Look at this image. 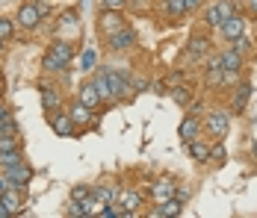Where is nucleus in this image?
Instances as JSON below:
<instances>
[{
    "label": "nucleus",
    "mask_w": 257,
    "mask_h": 218,
    "mask_svg": "<svg viewBox=\"0 0 257 218\" xmlns=\"http://www.w3.org/2000/svg\"><path fill=\"white\" fill-rule=\"evenodd\" d=\"M103 71H106V83H109V89H112V97H115V100H124V97L133 95V89H130V80L124 77V74L109 71V68H103Z\"/></svg>",
    "instance_id": "obj_6"
},
{
    "label": "nucleus",
    "mask_w": 257,
    "mask_h": 218,
    "mask_svg": "<svg viewBox=\"0 0 257 218\" xmlns=\"http://www.w3.org/2000/svg\"><path fill=\"white\" fill-rule=\"evenodd\" d=\"M36 6H39V12H42V18H45V15L51 12V6H48V3H36Z\"/></svg>",
    "instance_id": "obj_43"
},
{
    "label": "nucleus",
    "mask_w": 257,
    "mask_h": 218,
    "mask_svg": "<svg viewBox=\"0 0 257 218\" xmlns=\"http://www.w3.org/2000/svg\"><path fill=\"white\" fill-rule=\"evenodd\" d=\"M124 24V18H121V9H103V15L98 18V30H101V36H112V33H118Z\"/></svg>",
    "instance_id": "obj_4"
},
{
    "label": "nucleus",
    "mask_w": 257,
    "mask_h": 218,
    "mask_svg": "<svg viewBox=\"0 0 257 218\" xmlns=\"http://www.w3.org/2000/svg\"><path fill=\"white\" fill-rule=\"evenodd\" d=\"M0 218H9V212H6V206L0 203Z\"/></svg>",
    "instance_id": "obj_46"
},
{
    "label": "nucleus",
    "mask_w": 257,
    "mask_h": 218,
    "mask_svg": "<svg viewBox=\"0 0 257 218\" xmlns=\"http://www.w3.org/2000/svg\"><path fill=\"white\" fill-rule=\"evenodd\" d=\"M245 3H248V12H251V15H257V0H245Z\"/></svg>",
    "instance_id": "obj_45"
},
{
    "label": "nucleus",
    "mask_w": 257,
    "mask_h": 218,
    "mask_svg": "<svg viewBox=\"0 0 257 218\" xmlns=\"http://www.w3.org/2000/svg\"><path fill=\"white\" fill-rule=\"evenodd\" d=\"M207 50H210V42H207L204 36H195V39H192V45H189V59L201 56V53H207Z\"/></svg>",
    "instance_id": "obj_25"
},
{
    "label": "nucleus",
    "mask_w": 257,
    "mask_h": 218,
    "mask_svg": "<svg viewBox=\"0 0 257 218\" xmlns=\"http://www.w3.org/2000/svg\"><path fill=\"white\" fill-rule=\"evenodd\" d=\"M77 24V12H65L62 15V27H74Z\"/></svg>",
    "instance_id": "obj_39"
},
{
    "label": "nucleus",
    "mask_w": 257,
    "mask_h": 218,
    "mask_svg": "<svg viewBox=\"0 0 257 218\" xmlns=\"http://www.w3.org/2000/svg\"><path fill=\"white\" fill-rule=\"evenodd\" d=\"M71 121L77 124V127H89V124H95V109H89L86 103H71Z\"/></svg>",
    "instance_id": "obj_15"
},
{
    "label": "nucleus",
    "mask_w": 257,
    "mask_h": 218,
    "mask_svg": "<svg viewBox=\"0 0 257 218\" xmlns=\"http://www.w3.org/2000/svg\"><path fill=\"white\" fill-rule=\"evenodd\" d=\"M0 124H3V127H15V121H12V112H9L3 103H0Z\"/></svg>",
    "instance_id": "obj_34"
},
{
    "label": "nucleus",
    "mask_w": 257,
    "mask_h": 218,
    "mask_svg": "<svg viewBox=\"0 0 257 218\" xmlns=\"http://www.w3.org/2000/svg\"><path fill=\"white\" fill-rule=\"evenodd\" d=\"M145 86H148V80H145V77H136V80H130V89H133V92H142Z\"/></svg>",
    "instance_id": "obj_38"
},
{
    "label": "nucleus",
    "mask_w": 257,
    "mask_h": 218,
    "mask_svg": "<svg viewBox=\"0 0 257 218\" xmlns=\"http://www.w3.org/2000/svg\"><path fill=\"white\" fill-rule=\"evenodd\" d=\"M210 159H213V162H225V159H228V150H225V145H222V142L210 145Z\"/></svg>",
    "instance_id": "obj_28"
},
{
    "label": "nucleus",
    "mask_w": 257,
    "mask_h": 218,
    "mask_svg": "<svg viewBox=\"0 0 257 218\" xmlns=\"http://www.w3.org/2000/svg\"><path fill=\"white\" fill-rule=\"evenodd\" d=\"M89 194H92L89 186H74V189H71V197H74V200H83V197H89Z\"/></svg>",
    "instance_id": "obj_35"
},
{
    "label": "nucleus",
    "mask_w": 257,
    "mask_h": 218,
    "mask_svg": "<svg viewBox=\"0 0 257 218\" xmlns=\"http://www.w3.org/2000/svg\"><path fill=\"white\" fill-rule=\"evenodd\" d=\"M12 33H15L12 21H9V18H0V39L6 42V39H12Z\"/></svg>",
    "instance_id": "obj_33"
},
{
    "label": "nucleus",
    "mask_w": 257,
    "mask_h": 218,
    "mask_svg": "<svg viewBox=\"0 0 257 218\" xmlns=\"http://www.w3.org/2000/svg\"><path fill=\"white\" fill-rule=\"evenodd\" d=\"M127 0H103V9H124Z\"/></svg>",
    "instance_id": "obj_40"
},
{
    "label": "nucleus",
    "mask_w": 257,
    "mask_h": 218,
    "mask_svg": "<svg viewBox=\"0 0 257 218\" xmlns=\"http://www.w3.org/2000/svg\"><path fill=\"white\" fill-rule=\"evenodd\" d=\"M68 215L71 218H83V206H80V200L71 197V203H68Z\"/></svg>",
    "instance_id": "obj_37"
},
{
    "label": "nucleus",
    "mask_w": 257,
    "mask_h": 218,
    "mask_svg": "<svg viewBox=\"0 0 257 218\" xmlns=\"http://www.w3.org/2000/svg\"><path fill=\"white\" fill-rule=\"evenodd\" d=\"M95 65H98V50L86 48V50H83V56H80V68H83V71H92Z\"/></svg>",
    "instance_id": "obj_24"
},
{
    "label": "nucleus",
    "mask_w": 257,
    "mask_h": 218,
    "mask_svg": "<svg viewBox=\"0 0 257 218\" xmlns=\"http://www.w3.org/2000/svg\"><path fill=\"white\" fill-rule=\"evenodd\" d=\"M92 194H95V197H101L103 203H115V197H118V192H112V189H106V186H95Z\"/></svg>",
    "instance_id": "obj_27"
},
{
    "label": "nucleus",
    "mask_w": 257,
    "mask_h": 218,
    "mask_svg": "<svg viewBox=\"0 0 257 218\" xmlns=\"http://www.w3.org/2000/svg\"><path fill=\"white\" fill-rule=\"evenodd\" d=\"M219 30H222V36H225V42H233V39H239V36L245 33V18L233 12L231 18H225V21L219 24Z\"/></svg>",
    "instance_id": "obj_7"
},
{
    "label": "nucleus",
    "mask_w": 257,
    "mask_h": 218,
    "mask_svg": "<svg viewBox=\"0 0 257 218\" xmlns=\"http://www.w3.org/2000/svg\"><path fill=\"white\" fill-rule=\"evenodd\" d=\"M233 50H239V53H242V56H245V53H248V50H251V39H248V36H245V33H242V36H239V39H233Z\"/></svg>",
    "instance_id": "obj_30"
},
{
    "label": "nucleus",
    "mask_w": 257,
    "mask_h": 218,
    "mask_svg": "<svg viewBox=\"0 0 257 218\" xmlns=\"http://www.w3.org/2000/svg\"><path fill=\"white\" fill-rule=\"evenodd\" d=\"M59 103H62L59 92H56L53 86H42V106H45V112H53V109H59Z\"/></svg>",
    "instance_id": "obj_20"
},
{
    "label": "nucleus",
    "mask_w": 257,
    "mask_h": 218,
    "mask_svg": "<svg viewBox=\"0 0 257 218\" xmlns=\"http://www.w3.org/2000/svg\"><path fill=\"white\" fill-rule=\"evenodd\" d=\"M106 42H109V48H112V50H130L133 45H136V33H133L130 27H121V30H118V33H112Z\"/></svg>",
    "instance_id": "obj_12"
},
{
    "label": "nucleus",
    "mask_w": 257,
    "mask_h": 218,
    "mask_svg": "<svg viewBox=\"0 0 257 218\" xmlns=\"http://www.w3.org/2000/svg\"><path fill=\"white\" fill-rule=\"evenodd\" d=\"M180 212H183V200H180V197H169V200H160L148 215L151 218H175V215H180Z\"/></svg>",
    "instance_id": "obj_8"
},
{
    "label": "nucleus",
    "mask_w": 257,
    "mask_h": 218,
    "mask_svg": "<svg viewBox=\"0 0 257 218\" xmlns=\"http://www.w3.org/2000/svg\"><path fill=\"white\" fill-rule=\"evenodd\" d=\"M18 162H24V156H21V150H3V153H0V168H9V165H18Z\"/></svg>",
    "instance_id": "obj_26"
},
{
    "label": "nucleus",
    "mask_w": 257,
    "mask_h": 218,
    "mask_svg": "<svg viewBox=\"0 0 257 218\" xmlns=\"http://www.w3.org/2000/svg\"><path fill=\"white\" fill-rule=\"evenodd\" d=\"M151 197H154L157 203L175 197V183L172 180H157V183H151Z\"/></svg>",
    "instance_id": "obj_18"
},
{
    "label": "nucleus",
    "mask_w": 257,
    "mask_h": 218,
    "mask_svg": "<svg viewBox=\"0 0 257 218\" xmlns=\"http://www.w3.org/2000/svg\"><path fill=\"white\" fill-rule=\"evenodd\" d=\"M231 15H233V3L231 0H219V3H213V6H207L204 21H207V27H219L225 18H231Z\"/></svg>",
    "instance_id": "obj_5"
},
{
    "label": "nucleus",
    "mask_w": 257,
    "mask_h": 218,
    "mask_svg": "<svg viewBox=\"0 0 257 218\" xmlns=\"http://www.w3.org/2000/svg\"><path fill=\"white\" fill-rule=\"evenodd\" d=\"M115 203H121L127 215H136V212H139V206H142V194L133 192V189H121L118 197H115Z\"/></svg>",
    "instance_id": "obj_13"
},
{
    "label": "nucleus",
    "mask_w": 257,
    "mask_h": 218,
    "mask_svg": "<svg viewBox=\"0 0 257 218\" xmlns=\"http://www.w3.org/2000/svg\"><path fill=\"white\" fill-rule=\"evenodd\" d=\"M201 127L207 130V136H213V142H222L228 136V130H231V115L225 109H210Z\"/></svg>",
    "instance_id": "obj_1"
},
{
    "label": "nucleus",
    "mask_w": 257,
    "mask_h": 218,
    "mask_svg": "<svg viewBox=\"0 0 257 218\" xmlns=\"http://www.w3.org/2000/svg\"><path fill=\"white\" fill-rule=\"evenodd\" d=\"M189 156H192V159H198V162H210V145H204V142H198V139H195V142H189Z\"/></svg>",
    "instance_id": "obj_23"
},
{
    "label": "nucleus",
    "mask_w": 257,
    "mask_h": 218,
    "mask_svg": "<svg viewBox=\"0 0 257 218\" xmlns=\"http://www.w3.org/2000/svg\"><path fill=\"white\" fill-rule=\"evenodd\" d=\"M166 6H169V12H172L175 18H180V15L186 12V3H183V0H166Z\"/></svg>",
    "instance_id": "obj_32"
},
{
    "label": "nucleus",
    "mask_w": 257,
    "mask_h": 218,
    "mask_svg": "<svg viewBox=\"0 0 257 218\" xmlns=\"http://www.w3.org/2000/svg\"><path fill=\"white\" fill-rule=\"evenodd\" d=\"M77 100H80V103H86L89 109H98V106L103 103L101 95H98V89H95V83H83V86H80Z\"/></svg>",
    "instance_id": "obj_16"
},
{
    "label": "nucleus",
    "mask_w": 257,
    "mask_h": 218,
    "mask_svg": "<svg viewBox=\"0 0 257 218\" xmlns=\"http://www.w3.org/2000/svg\"><path fill=\"white\" fill-rule=\"evenodd\" d=\"M48 124H51L53 133L62 136V139L74 136V127H77V124L71 121V112H62V109H53L51 115H48Z\"/></svg>",
    "instance_id": "obj_2"
},
{
    "label": "nucleus",
    "mask_w": 257,
    "mask_h": 218,
    "mask_svg": "<svg viewBox=\"0 0 257 218\" xmlns=\"http://www.w3.org/2000/svg\"><path fill=\"white\" fill-rule=\"evenodd\" d=\"M0 53H3V39H0Z\"/></svg>",
    "instance_id": "obj_47"
},
{
    "label": "nucleus",
    "mask_w": 257,
    "mask_h": 218,
    "mask_svg": "<svg viewBox=\"0 0 257 218\" xmlns=\"http://www.w3.org/2000/svg\"><path fill=\"white\" fill-rule=\"evenodd\" d=\"M42 65H45V71H53V74H56V71H65V68H62L53 56H45V62H42Z\"/></svg>",
    "instance_id": "obj_36"
},
{
    "label": "nucleus",
    "mask_w": 257,
    "mask_h": 218,
    "mask_svg": "<svg viewBox=\"0 0 257 218\" xmlns=\"http://www.w3.org/2000/svg\"><path fill=\"white\" fill-rule=\"evenodd\" d=\"M6 189H9V180H6V177H3V174H0V194L6 192Z\"/></svg>",
    "instance_id": "obj_44"
},
{
    "label": "nucleus",
    "mask_w": 257,
    "mask_h": 218,
    "mask_svg": "<svg viewBox=\"0 0 257 218\" xmlns=\"http://www.w3.org/2000/svg\"><path fill=\"white\" fill-rule=\"evenodd\" d=\"M0 97H3V83H0Z\"/></svg>",
    "instance_id": "obj_48"
},
{
    "label": "nucleus",
    "mask_w": 257,
    "mask_h": 218,
    "mask_svg": "<svg viewBox=\"0 0 257 218\" xmlns=\"http://www.w3.org/2000/svg\"><path fill=\"white\" fill-rule=\"evenodd\" d=\"M219 62H222V71H242V62H245V56L239 53V50H225L222 56H219Z\"/></svg>",
    "instance_id": "obj_17"
},
{
    "label": "nucleus",
    "mask_w": 257,
    "mask_h": 218,
    "mask_svg": "<svg viewBox=\"0 0 257 218\" xmlns=\"http://www.w3.org/2000/svg\"><path fill=\"white\" fill-rule=\"evenodd\" d=\"M0 203L6 206V212L9 215H18V212H24V197H21V189H6V192L0 194Z\"/></svg>",
    "instance_id": "obj_10"
},
{
    "label": "nucleus",
    "mask_w": 257,
    "mask_h": 218,
    "mask_svg": "<svg viewBox=\"0 0 257 218\" xmlns=\"http://www.w3.org/2000/svg\"><path fill=\"white\" fill-rule=\"evenodd\" d=\"M48 56H53V59L65 68V65H71V59H74V45H71V42H62V39H56V42L51 45V50H48Z\"/></svg>",
    "instance_id": "obj_9"
},
{
    "label": "nucleus",
    "mask_w": 257,
    "mask_h": 218,
    "mask_svg": "<svg viewBox=\"0 0 257 218\" xmlns=\"http://www.w3.org/2000/svg\"><path fill=\"white\" fill-rule=\"evenodd\" d=\"M3 150H18V139H15V136H9V133H6V136H0V153H3Z\"/></svg>",
    "instance_id": "obj_31"
},
{
    "label": "nucleus",
    "mask_w": 257,
    "mask_h": 218,
    "mask_svg": "<svg viewBox=\"0 0 257 218\" xmlns=\"http://www.w3.org/2000/svg\"><path fill=\"white\" fill-rule=\"evenodd\" d=\"M18 24L24 27V30H33V27L42 21V12H39V6L36 3H21V9H18Z\"/></svg>",
    "instance_id": "obj_11"
},
{
    "label": "nucleus",
    "mask_w": 257,
    "mask_h": 218,
    "mask_svg": "<svg viewBox=\"0 0 257 218\" xmlns=\"http://www.w3.org/2000/svg\"><path fill=\"white\" fill-rule=\"evenodd\" d=\"M248 97H251V86L248 83H239L236 92H233V100H231V109L233 112H242L248 106Z\"/></svg>",
    "instance_id": "obj_19"
},
{
    "label": "nucleus",
    "mask_w": 257,
    "mask_h": 218,
    "mask_svg": "<svg viewBox=\"0 0 257 218\" xmlns=\"http://www.w3.org/2000/svg\"><path fill=\"white\" fill-rule=\"evenodd\" d=\"M95 89H98V95H101L103 103H112L115 97H112V89H109V83H106V71H98V77H95Z\"/></svg>",
    "instance_id": "obj_21"
},
{
    "label": "nucleus",
    "mask_w": 257,
    "mask_h": 218,
    "mask_svg": "<svg viewBox=\"0 0 257 218\" xmlns=\"http://www.w3.org/2000/svg\"><path fill=\"white\" fill-rule=\"evenodd\" d=\"M172 100L175 103H189V89L186 86H175L172 89Z\"/></svg>",
    "instance_id": "obj_29"
},
{
    "label": "nucleus",
    "mask_w": 257,
    "mask_h": 218,
    "mask_svg": "<svg viewBox=\"0 0 257 218\" xmlns=\"http://www.w3.org/2000/svg\"><path fill=\"white\" fill-rule=\"evenodd\" d=\"M3 177L9 180V186H12V189H27V183L33 180V168H30L27 162H18V165L3 168Z\"/></svg>",
    "instance_id": "obj_3"
},
{
    "label": "nucleus",
    "mask_w": 257,
    "mask_h": 218,
    "mask_svg": "<svg viewBox=\"0 0 257 218\" xmlns=\"http://www.w3.org/2000/svg\"><path fill=\"white\" fill-rule=\"evenodd\" d=\"M80 206H83V215H101V209L106 206L101 197H95V194H89V197H83L80 200Z\"/></svg>",
    "instance_id": "obj_22"
},
{
    "label": "nucleus",
    "mask_w": 257,
    "mask_h": 218,
    "mask_svg": "<svg viewBox=\"0 0 257 218\" xmlns=\"http://www.w3.org/2000/svg\"><path fill=\"white\" fill-rule=\"evenodd\" d=\"M186 3V12H192V9H198L201 6V0H183Z\"/></svg>",
    "instance_id": "obj_42"
},
{
    "label": "nucleus",
    "mask_w": 257,
    "mask_h": 218,
    "mask_svg": "<svg viewBox=\"0 0 257 218\" xmlns=\"http://www.w3.org/2000/svg\"><path fill=\"white\" fill-rule=\"evenodd\" d=\"M166 86H172V89H175V86H183V77H180V74H172V77L166 80Z\"/></svg>",
    "instance_id": "obj_41"
},
{
    "label": "nucleus",
    "mask_w": 257,
    "mask_h": 218,
    "mask_svg": "<svg viewBox=\"0 0 257 218\" xmlns=\"http://www.w3.org/2000/svg\"><path fill=\"white\" fill-rule=\"evenodd\" d=\"M201 130H204V127H201V121L192 115V118H183V124H180L178 133H180V139H183V145H189V142H195V139L201 136Z\"/></svg>",
    "instance_id": "obj_14"
}]
</instances>
